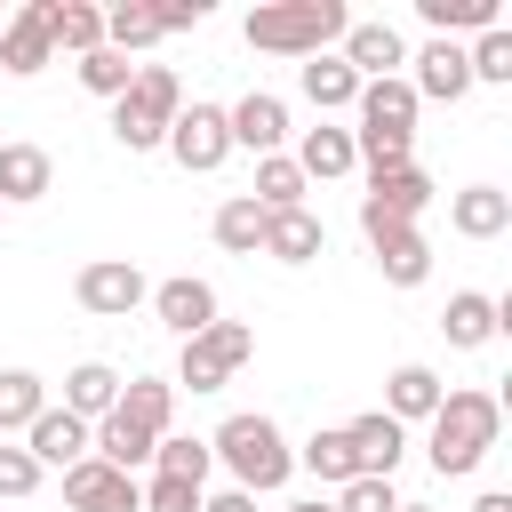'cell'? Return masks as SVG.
Returning a JSON list of instances; mask_svg holds the SVG:
<instances>
[{"instance_id": "cell-1", "label": "cell", "mask_w": 512, "mask_h": 512, "mask_svg": "<svg viewBox=\"0 0 512 512\" xmlns=\"http://www.w3.org/2000/svg\"><path fill=\"white\" fill-rule=\"evenodd\" d=\"M496 432H504V400L496 392H440V408L424 424V456H432L440 480H464V472H480Z\"/></svg>"}, {"instance_id": "cell-2", "label": "cell", "mask_w": 512, "mask_h": 512, "mask_svg": "<svg viewBox=\"0 0 512 512\" xmlns=\"http://www.w3.org/2000/svg\"><path fill=\"white\" fill-rule=\"evenodd\" d=\"M208 456H216V464L232 472V488H248V496H272V488H288V472H296V448H288L280 424L256 416V408L224 416V424L208 432Z\"/></svg>"}, {"instance_id": "cell-3", "label": "cell", "mask_w": 512, "mask_h": 512, "mask_svg": "<svg viewBox=\"0 0 512 512\" xmlns=\"http://www.w3.org/2000/svg\"><path fill=\"white\" fill-rule=\"evenodd\" d=\"M344 24H352V8L344 0H264V8H248V48H264V56H328L336 40H344Z\"/></svg>"}, {"instance_id": "cell-4", "label": "cell", "mask_w": 512, "mask_h": 512, "mask_svg": "<svg viewBox=\"0 0 512 512\" xmlns=\"http://www.w3.org/2000/svg\"><path fill=\"white\" fill-rule=\"evenodd\" d=\"M176 112H184V80H176L168 64H136L128 96L112 104V136H120L128 152H160V136H168Z\"/></svg>"}, {"instance_id": "cell-5", "label": "cell", "mask_w": 512, "mask_h": 512, "mask_svg": "<svg viewBox=\"0 0 512 512\" xmlns=\"http://www.w3.org/2000/svg\"><path fill=\"white\" fill-rule=\"evenodd\" d=\"M248 360H256V328H248V320H208V328L176 352V376H168V384H176V392H224Z\"/></svg>"}, {"instance_id": "cell-6", "label": "cell", "mask_w": 512, "mask_h": 512, "mask_svg": "<svg viewBox=\"0 0 512 512\" xmlns=\"http://www.w3.org/2000/svg\"><path fill=\"white\" fill-rule=\"evenodd\" d=\"M424 208H432V176H424L416 160H408V168H376V176H368V192H360V232H368V240L408 232Z\"/></svg>"}, {"instance_id": "cell-7", "label": "cell", "mask_w": 512, "mask_h": 512, "mask_svg": "<svg viewBox=\"0 0 512 512\" xmlns=\"http://www.w3.org/2000/svg\"><path fill=\"white\" fill-rule=\"evenodd\" d=\"M160 152H168L184 176H216V168L232 160V128H224V104H200V96H192V104L168 120Z\"/></svg>"}, {"instance_id": "cell-8", "label": "cell", "mask_w": 512, "mask_h": 512, "mask_svg": "<svg viewBox=\"0 0 512 512\" xmlns=\"http://www.w3.org/2000/svg\"><path fill=\"white\" fill-rule=\"evenodd\" d=\"M72 296H80V312H96V320H128V312L152 296V280H144L128 256H96V264L72 272Z\"/></svg>"}, {"instance_id": "cell-9", "label": "cell", "mask_w": 512, "mask_h": 512, "mask_svg": "<svg viewBox=\"0 0 512 512\" xmlns=\"http://www.w3.org/2000/svg\"><path fill=\"white\" fill-rule=\"evenodd\" d=\"M48 24H56V0H24L16 16H0V72H16V80L48 72V56H56Z\"/></svg>"}, {"instance_id": "cell-10", "label": "cell", "mask_w": 512, "mask_h": 512, "mask_svg": "<svg viewBox=\"0 0 512 512\" xmlns=\"http://www.w3.org/2000/svg\"><path fill=\"white\" fill-rule=\"evenodd\" d=\"M64 504L72 512H144V488H136V472H112L104 456H80L64 472Z\"/></svg>"}, {"instance_id": "cell-11", "label": "cell", "mask_w": 512, "mask_h": 512, "mask_svg": "<svg viewBox=\"0 0 512 512\" xmlns=\"http://www.w3.org/2000/svg\"><path fill=\"white\" fill-rule=\"evenodd\" d=\"M88 432H96V424H80L72 408H56V400H48V408L24 424V456H32L40 472H72V464L88 456Z\"/></svg>"}, {"instance_id": "cell-12", "label": "cell", "mask_w": 512, "mask_h": 512, "mask_svg": "<svg viewBox=\"0 0 512 512\" xmlns=\"http://www.w3.org/2000/svg\"><path fill=\"white\" fill-rule=\"evenodd\" d=\"M336 56H344L360 80H392V72L408 64V40H400L384 16H352V24H344V40H336Z\"/></svg>"}, {"instance_id": "cell-13", "label": "cell", "mask_w": 512, "mask_h": 512, "mask_svg": "<svg viewBox=\"0 0 512 512\" xmlns=\"http://www.w3.org/2000/svg\"><path fill=\"white\" fill-rule=\"evenodd\" d=\"M408 64H416V72H408L416 104H456V96H472V64H464V40H424Z\"/></svg>"}, {"instance_id": "cell-14", "label": "cell", "mask_w": 512, "mask_h": 512, "mask_svg": "<svg viewBox=\"0 0 512 512\" xmlns=\"http://www.w3.org/2000/svg\"><path fill=\"white\" fill-rule=\"evenodd\" d=\"M224 128H232V152H280L288 144V104L272 96V88H248L240 104H224Z\"/></svg>"}, {"instance_id": "cell-15", "label": "cell", "mask_w": 512, "mask_h": 512, "mask_svg": "<svg viewBox=\"0 0 512 512\" xmlns=\"http://www.w3.org/2000/svg\"><path fill=\"white\" fill-rule=\"evenodd\" d=\"M144 304L160 312V328H168L176 344H192V336H200L208 320H224V312H216V288H208V280H192V272H176V280H160V288H152Z\"/></svg>"}, {"instance_id": "cell-16", "label": "cell", "mask_w": 512, "mask_h": 512, "mask_svg": "<svg viewBox=\"0 0 512 512\" xmlns=\"http://www.w3.org/2000/svg\"><path fill=\"white\" fill-rule=\"evenodd\" d=\"M344 440H352V464H360L368 480H392V472H400V456H408V424H392L384 408L352 416V424H344Z\"/></svg>"}, {"instance_id": "cell-17", "label": "cell", "mask_w": 512, "mask_h": 512, "mask_svg": "<svg viewBox=\"0 0 512 512\" xmlns=\"http://www.w3.org/2000/svg\"><path fill=\"white\" fill-rule=\"evenodd\" d=\"M256 256H272V264H312V256H328V224L312 216V208H280V216H264V248Z\"/></svg>"}, {"instance_id": "cell-18", "label": "cell", "mask_w": 512, "mask_h": 512, "mask_svg": "<svg viewBox=\"0 0 512 512\" xmlns=\"http://www.w3.org/2000/svg\"><path fill=\"white\" fill-rule=\"evenodd\" d=\"M448 224H456L464 240H504V232H512V192H504V184H464V192L448 200Z\"/></svg>"}, {"instance_id": "cell-19", "label": "cell", "mask_w": 512, "mask_h": 512, "mask_svg": "<svg viewBox=\"0 0 512 512\" xmlns=\"http://www.w3.org/2000/svg\"><path fill=\"white\" fill-rule=\"evenodd\" d=\"M440 392H448V384H440L424 360H400V368L384 376V416H392V424H432Z\"/></svg>"}, {"instance_id": "cell-20", "label": "cell", "mask_w": 512, "mask_h": 512, "mask_svg": "<svg viewBox=\"0 0 512 512\" xmlns=\"http://www.w3.org/2000/svg\"><path fill=\"white\" fill-rule=\"evenodd\" d=\"M48 184H56V160L40 144H0V208H32L48 200Z\"/></svg>"}, {"instance_id": "cell-21", "label": "cell", "mask_w": 512, "mask_h": 512, "mask_svg": "<svg viewBox=\"0 0 512 512\" xmlns=\"http://www.w3.org/2000/svg\"><path fill=\"white\" fill-rule=\"evenodd\" d=\"M288 160L304 168V184H336V176H352V168H360L352 128H328V120H320V128H304V144H296Z\"/></svg>"}, {"instance_id": "cell-22", "label": "cell", "mask_w": 512, "mask_h": 512, "mask_svg": "<svg viewBox=\"0 0 512 512\" xmlns=\"http://www.w3.org/2000/svg\"><path fill=\"white\" fill-rule=\"evenodd\" d=\"M112 416H128L136 432L160 440V432H176V384H168V376H128L120 400H112Z\"/></svg>"}, {"instance_id": "cell-23", "label": "cell", "mask_w": 512, "mask_h": 512, "mask_svg": "<svg viewBox=\"0 0 512 512\" xmlns=\"http://www.w3.org/2000/svg\"><path fill=\"white\" fill-rule=\"evenodd\" d=\"M496 328H504V312H496V296H480V288H456L448 312H440V336H448L456 352H480Z\"/></svg>"}, {"instance_id": "cell-24", "label": "cell", "mask_w": 512, "mask_h": 512, "mask_svg": "<svg viewBox=\"0 0 512 512\" xmlns=\"http://www.w3.org/2000/svg\"><path fill=\"white\" fill-rule=\"evenodd\" d=\"M296 88H304V104H320V112H352L360 72H352L344 56H304V64H296Z\"/></svg>"}, {"instance_id": "cell-25", "label": "cell", "mask_w": 512, "mask_h": 512, "mask_svg": "<svg viewBox=\"0 0 512 512\" xmlns=\"http://www.w3.org/2000/svg\"><path fill=\"white\" fill-rule=\"evenodd\" d=\"M376 248V272L392 280V288H424L432 280V240L408 224V232H384V240H368Z\"/></svg>"}, {"instance_id": "cell-26", "label": "cell", "mask_w": 512, "mask_h": 512, "mask_svg": "<svg viewBox=\"0 0 512 512\" xmlns=\"http://www.w3.org/2000/svg\"><path fill=\"white\" fill-rule=\"evenodd\" d=\"M120 384H128L120 368H104V360H80V368L64 376V400H56V408H72L80 424H96V416H112V400H120Z\"/></svg>"}, {"instance_id": "cell-27", "label": "cell", "mask_w": 512, "mask_h": 512, "mask_svg": "<svg viewBox=\"0 0 512 512\" xmlns=\"http://www.w3.org/2000/svg\"><path fill=\"white\" fill-rule=\"evenodd\" d=\"M416 16L432 24V40H456V32H496L504 24V0H416Z\"/></svg>"}, {"instance_id": "cell-28", "label": "cell", "mask_w": 512, "mask_h": 512, "mask_svg": "<svg viewBox=\"0 0 512 512\" xmlns=\"http://www.w3.org/2000/svg\"><path fill=\"white\" fill-rule=\"evenodd\" d=\"M304 192H312V184H304V168H296L288 152H264V160H256V184H248V200H256L264 216H280V208H304Z\"/></svg>"}, {"instance_id": "cell-29", "label": "cell", "mask_w": 512, "mask_h": 512, "mask_svg": "<svg viewBox=\"0 0 512 512\" xmlns=\"http://www.w3.org/2000/svg\"><path fill=\"white\" fill-rule=\"evenodd\" d=\"M48 40H56L72 64H80V56H96V48H104V8H96V0H56Z\"/></svg>"}, {"instance_id": "cell-30", "label": "cell", "mask_w": 512, "mask_h": 512, "mask_svg": "<svg viewBox=\"0 0 512 512\" xmlns=\"http://www.w3.org/2000/svg\"><path fill=\"white\" fill-rule=\"evenodd\" d=\"M296 464L320 480V488H344V480H360V464H352V440H344V424H328V432H312L304 448H296Z\"/></svg>"}, {"instance_id": "cell-31", "label": "cell", "mask_w": 512, "mask_h": 512, "mask_svg": "<svg viewBox=\"0 0 512 512\" xmlns=\"http://www.w3.org/2000/svg\"><path fill=\"white\" fill-rule=\"evenodd\" d=\"M152 472H168V480H192V488H208L216 456H208V440H192V432H160V448H152Z\"/></svg>"}, {"instance_id": "cell-32", "label": "cell", "mask_w": 512, "mask_h": 512, "mask_svg": "<svg viewBox=\"0 0 512 512\" xmlns=\"http://www.w3.org/2000/svg\"><path fill=\"white\" fill-rule=\"evenodd\" d=\"M40 408H48V384H40L32 368H0V440H8V432H24Z\"/></svg>"}, {"instance_id": "cell-33", "label": "cell", "mask_w": 512, "mask_h": 512, "mask_svg": "<svg viewBox=\"0 0 512 512\" xmlns=\"http://www.w3.org/2000/svg\"><path fill=\"white\" fill-rule=\"evenodd\" d=\"M152 40H160V24H152V8H144V0H112V8H104V48L144 56Z\"/></svg>"}, {"instance_id": "cell-34", "label": "cell", "mask_w": 512, "mask_h": 512, "mask_svg": "<svg viewBox=\"0 0 512 512\" xmlns=\"http://www.w3.org/2000/svg\"><path fill=\"white\" fill-rule=\"evenodd\" d=\"M216 248H232V256H256V248H264V208H256L248 192H232V200L216 208Z\"/></svg>"}, {"instance_id": "cell-35", "label": "cell", "mask_w": 512, "mask_h": 512, "mask_svg": "<svg viewBox=\"0 0 512 512\" xmlns=\"http://www.w3.org/2000/svg\"><path fill=\"white\" fill-rule=\"evenodd\" d=\"M128 80H136V56H120V48H96V56H80V88H88V96L120 104V96H128Z\"/></svg>"}, {"instance_id": "cell-36", "label": "cell", "mask_w": 512, "mask_h": 512, "mask_svg": "<svg viewBox=\"0 0 512 512\" xmlns=\"http://www.w3.org/2000/svg\"><path fill=\"white\" fill-rule=\"evenodd\" d=\"M464 64H472V88L488 80V88H512V32L496 24V32H480L472 48H464Z\"/></svg>"}, {"instance_id": "cell-37", "label": "cell", "mask_w": 512, "mask_h": 512, "mask_svg": "<svg viewBox=\"0 0 512 512\" xmlns=\"http://www.w3.org/2000/svg\"><path fill=\"white\" fill-rule=\"evenodd\" d=\"M328 504H336V512H400L392 480H368V472H360V480H344V488H336Z\"/></svg>"}, {"instance_id": "cell-38", "label": "cell", "mask_w": 512, "mask_h": 512, "mask_svg": "<svg viewBox=\"0 0 512 512\" xmlns=\"http://www.w3.org/2000/svg\"><path fill=\"white\" fill-rule=\"evenodd\" d=\"M200 496H208V488L168 480V472H152V480H144V512H200Z\"/></svg>"}, {"instance_id": "cell-39", "label": "cell", "mask_w": 512, "mask_h": 512, "mask_svg": "<svg viewBox=\"0 0 512 512\" xmlns=\"http://www.w3.org/2000/svg\"><path fill=\"white\" fill-rule=\"evenodd\" d=\"M40 488V464L24 456V440H0V496H32Z\"/></svg>"}, {"instance_id": "cell-40", "label": "cell", "mask_w": 512, "mask_h": 512, "mask_svg": "<svg viewBox=\"0 0 512 512\" xmlns=\"http://www.w3.org/2000/svg\"><path fill=\"white\" fill-rule=\"evenodd\" d=\"M152 24H160V40L168 32H200L208 24V0H168V8H152Z\"/></svg>"}, {"instance_id": "cell-41", "label": "cell", "mask_w": 512, "mask_h": 512, "mask_svg": "<svg viewBox=\"0 0 512 512\" xmlns=\"http://www.w3.org/2000/svg\"><path fill=\"white\" fill-rule=\"evenodd\" d=\"M200 512H256V496L248 488H216V496H200Z\"/></svg>"}, {"instance_id": "cell-42", "label": "cell", "mask_w": 512, "mask_h": 512, "mask_svg": "<svg viewBox=\"0 0 512 512\" xmlns=\"http://www.w3.org/2000/svg\"><path fill=\"white\" fill-rule=\"evenodd\" d=\"M472 512H512V496H504V488H488V496H480Z\"/></svg>"}, {"instance_id": "cell-43", "label": "cell", "mask_w": 512, "mask_h": 512, "mask_svg": "<svg viewBox=\"0 0 512 512\" xmlns=\"http://www.w3.org/2000/svg\"><path fill=\"white\" fill-rule=\"evenodd\" d=\"M288 512H336V504H328V496H304V504H288Z\"/></svg>"}, {"instance_id": "cell-44", "label": "cell", "mask_w": 512, "mask_h": 512, "mask_svg": "<svg viewBox=\"0 0 512 512\" xmlns=\"http://www.w3.org/2000/svg\"><path fill=\"white\" fill-rule=\"evenodd\" d=\"M400 512H432V504H400Z\"/></svg>"}, {"instance_id": "cell-45", "label": "cell", "mask_w": 512, "mask_h": 512, "mask_svg": "<svg viewBox=\"0 0 512 512\" xmlns=\"http://www.w3.org/2000/svg\"><path fill=\"white\" fill-rule=\"evenodd\" d=\"M0 144H8V136H0Z\"/></svg>"}, {"instance_id": "cell-46", "label": "cell", "mask_w": 512, "mask_h": 512, "mask_svg": "<svg viewBox=\"0 0 512 512\" xmlns=\"http://www.w3.org/2000/svg\"><path fill=\"white\" fill-rule=\"evenodd\" d=\"M0 216H8V208H0Z\"/></svg>"}]
</instances>
